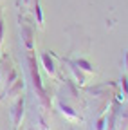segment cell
Instances as JSON below:
<instances>
[{"instance_id":"obj_2","label":"cell","mask_w":128,"mask_h":130,"mask_svg":"<svg viewBox=\"0 0 128 130\" xmlns=\"http://www.w3.org/2000/svg\"><path fill=\"white\" fill-rule=\"evenodd\" d=\"M22 116H24V100H18L16 103L13 105V108H11V119H13V125L14 126L20 125Z\"/></svg>"},{"instance_id":"obj_6","label":"cell","mask_w":128,"mask_h":130,"mask_svg":"<svg viewBox=\"0 0 128 130\" xmlns=\"http://www.w3.org/2000/svg\"><path fill=\"white\" fill-rule=\"evenodd\" d=\"M61 110H63V114H67L70 119H78V116L72 112V108H69V107H65V105H61Z\"/></svg>"},{"instance_id":"obj_9","label":"cell","mask_w":128,"mask_h":130,"mask_svg":"<svg viewBox=\"0 0 128 130\" xmlns=\"http://www.w3.org/2000/svg\"><path fill=\"white\" fill-rule=\"evenodd\" d=\"M103 128H105V118L98 121V126H96V130H103Z\"/></svg>"},{"instance_id":"obj_5","label":"cell","mask_w":128,"mask_h":130,"mask_svg":"<svg viewBox=\"0 0 128 130\" xmlns=\"http://www.w3.org/2000/svg\"><path fill=\"white\" fill-rule=\"evenodd\" d=\"M74 65H76V67H79L81 71L88 72V74H92V72H94V69H92V65H90V63H88L87 60H76V61H74Z\"/></svg>"},{"instance_id":"obj_7","label":"cell","mask_w":128,"mask_h":130,"mask_svg":"<svg viewBox=\"0 0 128 130\" xmlns=\"http://www.w3.org/2000/svg\"><path fill=\"white\" fill-rule=\"evenodd\" d=\"M34 14L38 16V24L42 25V24H43V16H42V9H40V4H38V2L34 4Z\"/></svg>"},{"instance_id":"obj_1","label":"cell","mask_w":128,"mask_h":130,"mask_svg":"<svg viewBox=\"0 0 128 130\" xmlns=\"http://www.w3.org/2000/svg\"><path fill=\"white\" fill-rule=\"evenodd\" d=\"M29 74H31V79H33L34 87L40 92V98L43 100V98H45L43 96V87H42V81H40V76H38V71H36V61H34L33 56H29Z\"/></svg>"},{"instance_id":"obj_3","label":"cell","mask_w":128,"mask_h":130,"mask_svg":"<svg viewBox=\"0 0 128 130\" xmlns=\"http://www.w3.org/2000/svg\"><path fill=\"white\" fill-rule=\"evenodd\" d=\"M42 61H43V67H45L47 74L54 78V76H56V67H54V63H52L51 56H49V54H42Z\"/></svg>"},{"instance_id":"obj_10","label":"cell","mask_w":128,"mask_h":130,"mask_svg":"<svg viewBox=\"0 0 128 130\" xmlns=\"http://www.w3.org/2000/svg\"><path fill=\"white\" fill-rule=\"evenodd\" d=\"M124 63H126V69H128V53H126V56H124Z\"/></svg>"},{"instance_id":"obj_8","label":"cell","mask_w":128,"mask_h":130,"mask_svg":"<svg viewBox=\"0 0 128 130\" xmlns=\"http://www.w3.org/2000/svg\"><path fill=\"white\" fill-rule=\"evenodd\" d=\"M2 40H4V24H2V18H0V45H2Z\"/></svg>"},{"instance_id":"obj_4","label":"cell","mask_w":128,"mask_h":130,"mask_svg":"<svg viewBox=\"0 0 128 130\" xmlns=\"http://www.w3.org/2000/svg\"><path fill=\"white\" fill-rule=\"evenodd\" d=\"M22 38L25 42V47L29 49V51H33V29H29L27 25H24L22 29Z\"/></svg>"}]
</instances>
